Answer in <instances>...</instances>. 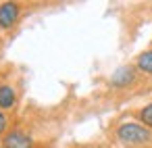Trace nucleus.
Segmentation results:
<instances>
[{
	"mask_svg": "<svg viewBox=\"0 0 152 148\" xmlns=\"http://www.w3.org/2000/svg\"><path fill=\"white\" fill-rule=\"evenodd\" d=\"M135 77H137L135 67H131V65H123V67L115 69V73L110 75L108 84H110V88L121 90V88H129L131 84H135Z\"/></svg>",
	"mask_w": 152,
	"mask_h": 148,
	"instance_id": "f03ea898",
	"label": "nucleus"
},
{
	"mask_svg": "<svg viewBox=\"0 0 152 148\" xmlns=\"http://www.w3.org/2000/svg\"><path fill=\"white\" fill-rule=\"evenodd\" d=\"M135 71H140L144 75H152V48L137 54V59H135Z\"/></svg>",
	"mask_w": 152,
	"mask_h": 148,
	"instance_id": "423d86ee",
	"label": "nucleus"
},
{
	"mask_svg": "<svg viewBox=\"0 0 152 148\" xmlns=\"http://www.w3.org/2000/svg\"><path fill=\"white\" fill-rule=\"evenodd\" d=\"M2 148H34V140L27 131L23 129H13L4 133L2 138Z\"/></svg>",
	"mask_w": 152,
	"mask_h": 148,
	"instance_id": "7ed1b4c3",
	"label": "nucleus"
},
{
	"mask_svg": "<svg viewBox=\"0 0 152 148\" xmlns=\"http://www.w3.org/2000/svg\"><path fill=\"white\" fill-rule=\"evenodd\" d=\"M17 104V92L9 84H0V111H9L15 108Z\"/></svg>",
	"mask_w": 152,
	"mask_h": 148,
	"instance_id": "39448f33",
	"label": "nucleus"
},
{
	"mask_svg": "<svg viewBox=\"0 0 152 148\" xmlns=\"http://www.w3.org/2000/svg\"><path fill=\"white\" fill-rule=\"evenodd\" d=\"M137 119L142 121V125H146L148 129H152V102L146 104V106L137 113Z\"/></svg>",
	"mask_w": 152,
	"mask_h": 148,
	"instance_id": "0eeeda50",
	"label": "nucleus"
},
{
	"mask_svg": "<svg viewBox=\"0 0 152 148\" xmlns=\"http://www.w3.org/2000/svg\"><path fill=\"white\" fill-rule=\"evenodd\" d=\"M115 136L125 146H146L152 142V129H148L142 123H121Z\"/></svg>",
	"mask_w": 152,
	"mask_h": 148,
	"instance_id": "f257e3e1",
	"label": "nucleus"
},
{
	"mask_svg": "<svg viewBox=\"0 0 152 148\" xmlns=\"http://www.w3.org/2000/svg\"><path fill=\"white\" fill-rule=\"evenodd\" d=\"M7 125H9V119H7V115L2 111H0V136L7 131Z\"/></svg>",
	"mask_w": 152,
	"mask_h": 148,
	"instance_id": "6e6552de",
	"label": "nucleus"
},
{
	"mask_svg": "<svg viewBox=\"0 0 152 148\" xmlns=\"http://www.w3.org/2000/svg\"><path fill=\"white\" fill-rule=\"evenodd\" d=\"M21 15V7L17 2H2L0 4V29H11Z\"/></svg>",
	"mask_w": 152,
	"mask_h": 148,
	"instance_id": "20e7f679",
	"label": "nucleus"
}]
</instances>
